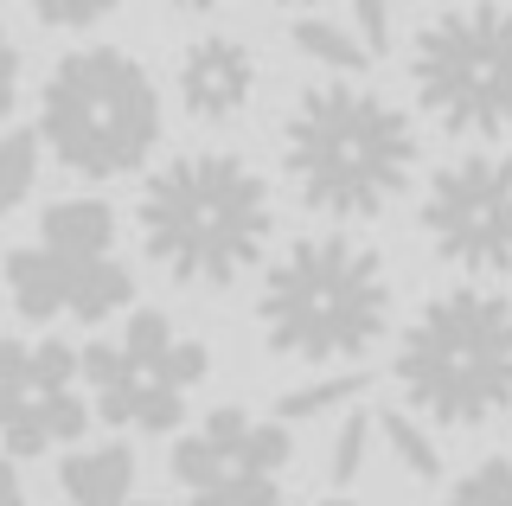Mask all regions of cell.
Wrapping results in <instances>:
<instances>
[{
    "instance_id": "6da1fadb",
    "label": "cell",
    "mask_w": 512,
    "mask_h": 506,
    "mask_svg": "<svg viewBox=\"0 0 512 506\" xmlns=\"http://www.w3.org/2000/svg\"><path fill=\"white\" fill-rule=\"evenodd\" d=\"M148 263L180 289H231L263 263L276 237L269 180L231 148H192L148 173L135 199Z\"/></svg>"
},
{
    "instance_id": "7a4b0ae2",
    "label": "cell",
    "mask_w": 512,
    "mask_h": 506,
    "mask_svg": "<svg viewBox=\"0 0 512 506\" xmlns=\"http://www.w3.org/2000/svg\"><path fill=\"white\" fill-rule=\"evenodd\" d=\"M423 141L391 97L333 77L301 90L282 122V173L308 212L333 225H372L410 193Z\"/></svg>"
},
{
    "instance_id": "3957f363",
    "label": "cell",
    "mask_w": 512,
    "mask_h": 506,
    "mask_svg": "<svg viewBox=\"0 0 512 506\" xmlns=\"http://www.w3.org/2000/svg\"><path fill=\"white\" fill-rule=\"evenodd\" d=\"M256 327L276 359L359 366L391 334V270L346 231H308L263 270Z\"/></svg>"
},
{
    "instance_id": "277c9868",
    "label": "cell",
    "mask_w": 512,
    "mask_h": 506,
    "mask_svg": "<svg viewBox=\"0 0 512 506\" xmlns=\"http://www.w3.org/2000/svg\"><path fill=\"white\" fill-rule=\"evenodd\" d=\"M391 378L429 430H487L512 410V302L487 282L429 295L397 334Z\"/></svg>"
},
{
    "instance_id": "5b68a950",
    "label": "cell",
    "mask_w": 512,
    "mask_h": 506,
    "mask_svg": "<svg viewBox=\"0 0 512 506\" xmlns=\"http://www.w3.org/2000/svg\"><path fill=\"white\" fill-rule=\"evenodd\" d=\"M39 141L77 180H122L160 148V84L122 45H77L39 90Z\"/></svg>"
},
{
    "instance_id": "8992f818",
    "label": "cell",
    "mask_w": 512,
    "mask_h": 506,
    "mask_svg": "<svg viewBox=\"0 0 512 506\" xmlns=\"http://www.w3.org/2000/svg\"><path fill=\"white\" fill-rule=\"evenodd\" d=\"M410 90L448 135H512V0H468L436 13L410 39Z\"/></svg>"
},
{
    "instance_id": "52a82bcc",
    "label": "cell",
    "mask_w": 512,
    "mask_h": 506,
    "mask_svg": "<svg viewBox=\"0 0 512 506\" xmlns=\"http://www.w3.org/2000/svg\"><path fill=\"white\" fill-rule=\"evenodd\" d=\"M205 378H212L205 340L180 334L173 314H160V308H128L116 340L84 346V391L109 430H135V436L180 430L192 391Z\"/></svg>"
},
{
    "instance_id": "ba28073f",
    "label": "cell",
    "mask_w": 512,
    "mask_h": 506,
    "mask_svg": "<svg viewBox=\"0 0 512 506\" xmlns=\"http://www.w3.org/2000/svg\"><path fill=\"white\" fill-rule=\"evenodd\" d=\"M295 436L282 417H256L244 404L205 410L173 442V481L186 506H288Z\"/></svg>"
},
{
    "instance_id": "9c48e42d",
    "label": "cell",
    "mask_w": 512,
    "mask_h": 506,
    "mask_svg": "<svg viewBox=\"0 0 512 506\" xmlns=\"http://www.w3.org/2000/svg\"><path fill=\"white\" fill-rule=\"evenodd\" d=\"M423 237L461 276H512V154L468 148L423 186Z\"/></svg>"
},
{
    "instance_id": "30bf717a",
    "label": "cell",
    "mask_w": 512,
    "mask_h": 506,
    "mask_svg": "<svg viewBox=\"0 0 512 506\" xmlns=\"http://www.w3.org/2000/svg\"><path fill=\"white\" fill-rule=\"evenodd\" d=\"M90 430L84 353L64 340H0V455H45Z\"/></svg>"
},
{
    "instance_id": "8fae6325",
    "label": "cell",
    "mask_w": 512,
    "mask_h": 506,
    "mask_svg": "<svg viewBox=\"0 0 512 506\" xmlns=\"http://www.w3.org/2000/svg\"><path fill=\"white\" fill-rule=\"evenodd\" d=\"M0 282H7V302L26 314V321H71L103 327L109 314L135 308V276H128L122 257H64L52 244H20L0 263Z\"/></svg>"
},
{
    "instance_id": "7c38bea8",
    "label": "cell",
    "mask_w": 512,
    "mask_h": 506,
    "mask_svg": "<svg viewBox=\"0 0 512 506\" xmlns=\"http://www.w3.org/2000/svg\"><path fill=\"white\" fill-rule=\"evenodd\" d=\"M173 90H180V109L205 129H224L237 122L256 97V52L231 33H205L180 52V71H173Z\"/></svg>"
},
{
    "instance_id": "4fadbf2b",
    "label": "cell",
    "mask_w": 512,
    "mask_h": 506,
    "mask_svg": "<svg viewBox=\"0 0 512 506\" xmlns=\"http://www.w3.org/2000/svg\"><path fill=\"white\" fill-rule=\"evenodd\" d=\"M58 487L71 506H128V494H135V449L128 442L71 449L58 462Z\"/></svg>"
},
{
    "instance_id": "5bb4252c",
    "label": "cell",
    "mask_w": 512,
    "mask_h": 506,
    "mask_svg": "<svg viewBox=\"0 0 512 506\" xmlns=\"http://www.w3.org/2000/svg\"><path fill=\"white\" fill-rule=\"evenodd\" d=\"M39 244L64 250V257H116V205L109 199H52L39 212Z\"/></svg>"
},
{
    "instance_id": "9a60e30c",
    "label": "cell",
    "mask_w": 512,
    "mask_h": 506,
    "mask_svg": "<svg viewBox=\"0 0 512 506\" xmlns=\"http://www.w3.org/2000/svg\"><path fill=\"white\" fill-rule=\"evenodd\" d=\"M288 45H295L301 58H314L320 71H333V77H359L372 65L365 39L352 33L346 20H327V13H295V20H288Z\"/></svg>"
},
{
    "instance_id": "2e32d148",
    "label": "cell",
    "mask_w": 512,
    "mask_h": 506,
    "mask_svg": "<svg viewBox=\"0 0 512 506\" xmlns=\"http://www.w3.org/2000/svg\"><path fill=\"white\" fill-rule=\"evenodd\" d=\"M378 436H384V449H391V462L404 474L442 481V449H436V436H429V423L416 417V410H378Z\"/></svg>"
},
{
    "instance_id": "e0dca14e",
    "label": "cell",
    "mask_w": 512,
    "mask_h": 506,
    "mask_svg": "<svg viewBox=\"0 0 512 506\" xmlns=\"http://www.w3.org/2000/svg\"><path fill=\"white\" fill-rule=\"evenodd\" d=\"M39 129H0V218H13L39 186Z\"/></svg>"
},
{
    "instance_id": "ac0fdd59",
    "label": "cell",
    "mask_w": 512,
    "mask_h": 506,
    "mask_svg": "<svg viewBox=\"0 0 512 506\" xmlns=\"http://www.w3.org/2000/svg\"><path fill=\"white\" fill-rule=\"evenodd\" d=\"M365 391V372H327L314 385H295L276 398V417L282 423H308V417H327V410H352V398Z\"/></svg>"
},
{
    "instance_id": "d6986e66",
    "label": "cell",
    "mask_w": 512,
    "mask_h": 506,
    "mask_svg": "<svg viewBox=\"0 0 512 506\" xmlns=\"http://www.w3.org/2000/svg\"><path fill=\"white\" fill-rule=\"evenodd\" d=\"M442 506H512V455H487L448 481Z\"/></svg>"
},
{
    "instance_id": "ffe728a7",
    "label": "cell",
    "mask_w": 512,
    "mask_h": 506,
    "mask_svg": "<svg viewBox=\"0 0 512 506\" xmlns=\"http://www.w3.org/2000/svg\"><path fill=\"white\" fill-rule=\"evenodd\" d=\"M372 436H378V417L372 410H346V423H340V436H333V487H352L359 481V468H365V449H372Z\"/></svg>"
},
{
    "instance_id": "44dd1931",
    "label": "cell",
    "mask_w": 512,
    "mask_h": 506,
    "mask_svg": "<svg viewBox=\"0 0 512 506\" xmlns=\"http://www.w3.org/2000/svg\"><path fill=\"white\" fill-rule=\"evenodd\" d=\"M26 7H32V20H39V26H58V33H84V26L109 20L122 0H26Z\"/></svg>"
},
{
    "instance_id": "7402d4cb",
    "label": "cell",
    "mask_w": 512,
    "mask_h": 506,
    "mask_svg": "<svg viewBox=\"0 0 512 506\" xmlns=\"http://www.w3.org/2000/svg\"><path fill=\"white\" fill-rule=\"evenodd\" d=\"M352 7V33L365 39V52L384 58L397 45V20H391V0H346Z\"/></svg>"
},
{
    "instance_id": "603a6c76",
    "label": "cell",
    "mask_w": 512,
    "mask_h": 506,
    "mask_svg": "<svg viewBox=\"0 0 512 506\" xmlns=\"http://www.w3.org/2000/svg\"><path fill=\"white\" fill-rule=\"evenodd\" d=\"M13 103H20V45H13V33L0 26V129H7Z\"/></svg>"
},
{
    "instance_id": "cb8c5ba5",
    "label": "cell",
    "mask_w": 512,
    "mask_h": 506,
    "mask_svg": "<svg viewBox=\"0 0 512 506\" xmlns=\"http://www.w3.org/2000/svg\"><path fill=\"white\" fill-rule=\"evenodd\" d=\"M0 506H26V487L13 474V455H0Z\"/></svg>"
},
{
    "instance_id": "d4e9b609",
    "label": "cell",
    "mask_w": 512,
    "mask_h": 506,
    "mask_svg": "<svg viewBox=\"0 0 512 506\" xmlns=\"http://www.w3.org/2000/svg\"><path fill=\"white\" fill-rule=\"evenodd\" d=\"M173 7H180V13H224L231 0H173Z\"/></svg>"
},
{
    "instance_id": "484cf974",
    "label": "cell",
    "mask_w": 512,
    "mask_h": 506,
    "mask_svg": "<svg viewBox=\"0 0 512 506\" xmlns=\"http://www.w3.org/2000/svg\"><path fill=\"white\" fill-rule=\"evenodd\" d=\"M276 7H295V13H308V7H320V0H276Z\"/></svg>"
},
{
    "instance_id": "4316f807",
    "label": "cell",
    "mask_w": 512,
    "mask_h": 506,
    "mask_svg": "<svg viewBox=\"0 0 512 506\" xmlns=\"http://www.w3.org/2000/svg\"><path fill=\"white\" fill-rule=\"evenodd\" d=\"M128 506H167V500H128Z\"/></svg>"
},
{
    "instance_id": "83f0119b",
    "label": "cell",
    "mask_w": 512,
    "mask_h": 506,
    "mask_svg": "<svg viewBox=\"0 0 512 506\" xmlns=\"http://www.w3.org/2000/svg\"><path fill=\"white\" fill-rule=\"evenodd\" d=\"M64 506H71V500H64Z\"/></svg>"
}]
</instances>
